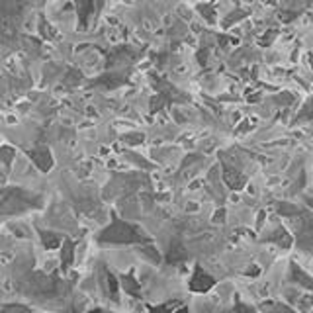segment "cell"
<instances>
[{
	"mask_svg": "<svg viewBox=\"0 0 313 313\" xmlns=\"http://www.w3.org/2000/svg\"><path fill=\"white\" fill-rule=\"evenodd\" d=\"M32 206V198H27L22 190H6L0 194V213H14Z\"/></svg>",
	"mask_w": 313,
	"mask_h": 313,
	"instance_id": "7a4b0ae2",
	"label": "cell"
},
{
	"mask_svg": "<svg viewBox=\"0 0 313 313\" xmlns=\"http://www.w3.org/2000/svg\"><path fill=\"white\" fill-rule=\"evenodd\" d=\"M32 159H34V163L38 164L41 170H47L51 166V157H49V151L47 149H41L39 153L38 151L32 153Z\"/></svg>",
	"mask_w": 313,
	"mask_h": 313,
	"instance_id": "277c9868",
	"label": "cell"
},
{
	"mask_svg": "<svg viewBox=\"0 0 313 313\" xmlns=\"http://www.w3.org/2000/svg\"><path fill=\"white\" fill-rule=\"evenodd\" d=\"M71 257H73V247H71V243H65V252H63V259H65V264L71 263Z\"/></svg>",
	"mask_w": 313,
	"mask_h": 313,
	"instance_id": "ba28073f",
	"label": "cell"
},
{
	"mask_svg": "<svg viewBox=\"0 0 313 313\" xmlns=\"http://www.w3.org/2000/svg\"><path fill=\"white\" fill-rule=\"evenodd\" d=\"M102 241H113V243H135V241H145L143 235H139L137 229H133L131 225H127L125 221L116 219L112 227L108 231H104Z\"/></svg>",
	"mask_w": 313,
	"mask_h": 313,
	"instance_id": "6da1fadb",
	"label": "cell"
},
{
	"mask_svg": "<svg viewBox=\"0 0 313 313\" xmlns=\"http://www.w3.org/2000/svg\"><path fill=\"white\" fill-rule=\"evenodd\" d=\"M43 243H45L49 249H55V247L61 243V239L53 237V233H43Z\"/></svg>",
	"mask_w": 313,
	"mask_h": 313,
	"instance_id": "8992f818",
	"label": "cell"
},
{
	"mask_svg": "<svg viewBox=\"0 0 313 313\" xmlns=\"http://www.w3.org/2000/svg\"><path fill=\"white\" fill-rule=\"evenodd\" d=\"M190 286L194 290H198V292H204V290H208L210 286H213V280L208 274H204L202 268H196V276H194V280H192Z\"/></svg>",
	"mask_w": 313,
	"mask_h": 313,
	"instance_id": "3957f363",
	"label": "cell"
},
{
	"mask_svg": "<svg viewBox=\"0 0 313 313\" xmlns=\"http://www.w3.org/2000/svg\"><path fill=\"white\" fill-rule=\"evenodd\" d=\"M4 313H30V311L25 307H22V305H10V307L4 309Z\"/></svg>",
	"mask_w": 313,
	"mask_h": 313,
	"instance_id": "9c48e42d",
	"label": "cell"
},
{
	"mask_svg": "<svg viewBox=\"0 0 313 313\" xmlns=\"http://www.w3.org/2000/svg\"><path fill=\"white\" fill-rule=\"evenodd\" d=\"M173 305H161V307H151V313H168Z\"/></svg>",
	"mask_w": 313,
	"mask_h": 313,
	"instance_id": "30bf717a",
	"label": "cell"
},
{
	"mask_svg": "<svg viewBox=\"0 0 313 313\" xmlns=\"http://www.w3.org/2000/svg\"><path fill=\"white\" fill-rule=\"evenodd\" d=\"M124 288L129 292V294H133V296H137L139 294V286L135 284V280L133 278H129V276H125L124 278Z\"/></svg>",
	"mask_w": 313,
	"mask_h": 313,
	"instance_id": "5b68a950",
	"label": "cell"
},
{
	"mask_svg": "<svg viewBox=\"0 0 313 313\" xmlns=\"http://www.w3.org/2000/svg\"><path fill=\"white\" fill-rule=\"evenodd\" d=\"M175 313H188V311H186V307H182V309H178V311H175Z\"/></svg>",
	"mask_w": 313,
	"mask_h": 313,
	"instance_id": "8fae6325",
	"label": "cell"
},
{
	"mask_svg": "<svg viewBox=\"0 0 313 313\" xmlns=\"http://www.w3.org/2000/svg\"><path fill=\"white\" fill-rule=\"evenodd\" d=\"M10 155H14V149H10V147H2L0 149V157H2V161L6 164H10V159H12Z\"/></svg>",
	"mask_w": 313,
	"mask_h": 313,
	"instance_id": "52a82bcc",
	"label": "cell"
}]
</instances>
